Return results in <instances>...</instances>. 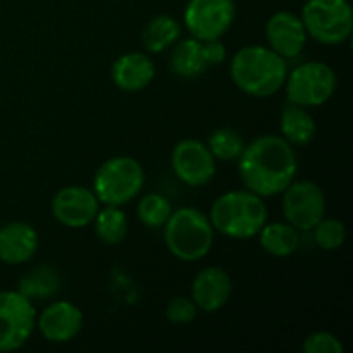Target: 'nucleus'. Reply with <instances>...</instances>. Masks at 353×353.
I'll return each instance as SVG.
<instances>
[{
  "mask_svg": "<svg viewBox=\"0 0 353 353\" xmlns=\"http://www.w3.org/2000/svg\"><path fill=\"white\" fill-rule=\"evenodd\" d=\"M257 236L261 247L269 255L278 259L293 255L300 245L299 230H295L290 223H265Z\"/></svg>",
  "mask_w": 353,
  "mask_h": 353,
  "instance_id": "20",
  "label": "nucleus"
},
{
  "mask_svg": "<svg viewBox=\"0 0 353 353\" xmlns=\"http://www.w3.org/2000/svg\"><path fill=\"white\" fill-rule=\"evenodd\" d=\"M281 134L292 147H305L316 138V121L302 105L290 103L281 112Z\"/></svg>",
  "mask_w": 353,
  "mask_h": 353,
  "instance_id": "19",
  "label": "nucleus"
},
{
  "mask_svg": "<svg viewBox=\"0 0 353 353\" xmlns=\"http://www.w3.org/2000/svg\"><path fill=\"white\" fill-rule=\"evenodd\" d=\"M312 231L317 247L323 248V250H338V248L343 247L345 240H347L345 224L340 219H334V217L324 216L312 228Z\"/></svg>",
  "mask_w": 353,
  "mask_h": 353,
  "instance_id": "26",
  "label": "nucleus"
},
{
  "mask_svg": "<svg viewBox=\"0 0 353 353\" xmlns=\"http://www.w3.org/2000/svg\"><path fill=\"white\" fill-rule=\"evenodd\" d=\"M61 288V276L50 265H38L31 269L19 281L17 292L30 300H45L54 296Z\"/></svg>",
  "mask_w": 353,
  "mask_h": 353,
  "instance_id": "22",
  "label": "nucleus"
},
{
  "mask_svg": "<svg viewBox=\"0 0 353 353\" xmlns=\"http://www.w3.org/2000/svg\"><path fill=\"white\" fill-rule=\"evenodd\" d=\"M307 31L302 17L290 10H279L269 17L265 24V38L271 50L283 59H295L302 54L307 43Z\"/></svg>",
  "mask_w": 353,
  "mask_h": 353,
  "instance_id": "14",
  "label": "nucleus"
},
{
  "mask_svg": "<svg viewBox=\"0 0 353 353\" xmlns=\"http://www.w3.org/2000/svg\"><path fill=\"white\" fill-rule=\"evenodd\" d=\"M171 165L174 174L192 188L205 186L216 176V159L209 147L193 138L176 145L171 155Z\"/></svg>",
  "mask_w": 353,
  "mask_h": 353,
  "instance_id": "12",
  "label": "nucleus"
},
{
  "mask_svg": "<svg viewBox=\"0 0 353 353\" xmlns=\"http://www.w3.org/2000/svg\"><path fill=\"white\" fill-rule=\"evenodd\" d=\"M338 79L333 68L326 62L312 61L299 65L286 76L285 88L290 103L305 109L319 107L333 97Z\"/></svg>",
  "mask_w": 353,
  "mask_h": 353,
  "instance_id": "7",
  "label": "nucleus"
},
{
  "mask_svg": "<svg viewBox=\"0 0 353 353\" xmlns=\"http://www.w3.org/2000/svg\"><path fill=\"white\" fill-rule=\"evenodd\" d=\"M233 0H190L185 9V26L193 38L221 40L234 21Z\"/></svg>",
  "mask_w": 353,
  "mask_h": 353,
  "instance_id": "10",
  "label": "nucleus"
},
{
  "mask_svg": "<svg viewBox=\"0 0 353 353\" xmlns=\"http://www.w3.org/2000/svg\"><path fill=\"white\" fill-rule=\"evenodd\" d=\"M38 250V234L31 224L9 223L0 228V261L19 265L31 261Z\"/></svg>",
  "mask_w": 353,
  "mask_h": 353,
  "instance_id": "17",
  "label": "nucleus"
},
{
  "mask_svg": "<svg viewBox=\"0 0 353 353\" xmlns=\"http://www.w3.org/2000/svg\"><path fill=\"white\" fill-rule=\"evenodd\" d=\"M38 331L50 343H68L83 327V312L68 300L50 303L37 319Z\"/></svg>",
  "mask_w": 353,
  "mask_h": 353,
  "instance_id": "15",
  "label": "nucleus"
},
{
  "mask_svg": "<svg viewBox=\"0 0 353 353\" xmlns=\"http://www.w3.org/2000/svg\"><path fill=\"white\" fill-rule=\"evenodd\" d=\"M37 326L33 300L16 292H0V352H14L26 345Z\"/></svg>",
  "mask_w": 353,
  "mask_h": 353,
  "instance_id": "8",
  "label": "nucleus"
},
{
  "mask_svg": "<svg viewBox=\"0 0 353 353\" xmlns=\"http://www.w3.org/2000/svg\"><path fill=\"white\" fill-rule=\"evenodd\" d=\"M168 250L183 262H196L205 257L214 245V228L203 212L193 207L172 210L164 224Z\"/></svg>",
  "mask_w": 353,
  "mask_h": 353,
  "instance_id": "4",
  "label": "nucleus"
},
{
  "mask_svg": "<svg viewBox=\"0 0 353 353\" xmlns=\"http://www.w3.org/2000/svg\"><path fill=\"white\" fill-rule=\"evenodd\" d=\"M199 307L188 296H176L165 307V317L172 324H190L196 317Z\"/></svg>",
  "mask_w": 353,
  "mask_h": 353,
  "instance_id": "27",
  "label": "nucleus"
},
{
  "mask_svg": "<svg viewBox=\"0 0 353 353\" xmlns=\"http://www.w3.org/2000/svg\"><path fill=\"white\" fill-rule=\"evenodd\" d=\"M209 219L217 233L234 240H248L257 236L268 223V205L250 190L228 192L212 203Z\"/></svg>",
  "mask_w": 353,
  "mask_h": 353,
  "instance_id": "3",
  "label": "nucleus"
},
{
  "mask_svg": "<svg viewBox=\"0 0 353 353\" xmlns=\"http://www.w3.org/2000/svg\"><path fill=\"white\" fill-rule=\"evenodd\" d=\"M93 224L97 236L105 245H119L128 233L126 214L121 207L105 205V209H99Z\"/></svg>",
  "mask_w": 353,
  "mask_h": 353,
  "instance_id": "23",
  "label": "nucleus"
},
{
  "mask_svg": "<svg viewBox=\"0 0 353 353\" xmlns=\"http://www.w3.org/2000/svg\"><path fill=\"white\" fill-rule=\"evenodd\" d=\"M207 147L214 159L221 162H231L238 161L245 148V140L238 131L231 130V128H219L210 134Z\"/></svg>",
  "mask_w": 353,
  "mask_h": 353,
  "instance_id": "24",
  "label": "nucleus"
},
{
  "mask_svg": "<svg viewBox=\"0 0 353 353\" xmlns=\"http://www.w3.org/2000/svg\"><path fill=\"white\" fill-rule=\"evenodd\" d=\"M145 185V171L140 162L119 155L103 162L93 178V193L103 205L123 207L130 203Z\"/></svg>",
  "mask_w": 353,
  "mask_h": 353,
  "instance_id": "5",
  "label": "nucleus"
},
{
  "mask_svg": "<svg viewBox=\"0 0 353 353\" xmlns=\"http://www.w3.org/2000/svg\"><path fill=\"white\" fill-rule=\"evenodd\" d=\"M283 214L286 223L299 231H310L326 216V196L319 185L307 179H293L283 192Z\"/></svg>",
  "mask_w": 353,
  "mask_h": 353,
  "instance_id": "9",
  "label": "nucleus"
},
{
  "mask_svg": "<svg viewBox=\"0 0 353 353\" xmlns=\"http://www.w3.org/2000/svg\"><path fill=\"white\" fill-rule=\"evenodd\" d=\"M230 72L233 83L241 92L257 99H265L285 86L288 68L286 59L269 47L248 45L233 55Z\"/></svg>",
  "mask_w": 353,
  "mask_h": 353,
  "instance_id": "2",
  "label": "nucleus"
},
{
  "mask_svg": "<svg viewBox=\"0 0 353 353\" xmlns=\"http://www.w3.org/2000/svg\"><path fill=\"white\" fill-rule=\"evenodd\" d=\"M179 37H181V26L178 21L168 14H161L145 26L141 40H143V47L150 54H159L171 48L179 40Z\"/></svg>",
  "mask_w": 353,
  "mask_h": 353,
  "instance_id": "21",
  "label": "nucleus"
},
{
  "mask_svg": "<svg viewBox=\"0 0 353 353\" xmlns=\"http://www.w3.org/2000/svg\"><path fill=\"white\" fill-rule=\"evenodd\" d=\"M305 353H343V345L334 334L327 331H317L303 340Z\"/></svg>",
  "mask_w": 353,
  "mask_h": 353,
  "instance_id": "28",
  "label": "nucleus"
},
{
  "mask_svg": "<svg viewBox=\"0 0 353 353\" xmlns=\"http://www.w3.org/2000/svg\"><path fill=\"white\" fill-rule=\"evenodd\" d=\"M110 76L114 85L123 92H141L154 81L155 65L143 52H130L114 62Z\"/></svg>",
  "mask_w": 353,
  "mask_h": 353,
  "instance_id": "18",
  "label": "nucleus"
},
{
  "mask_svg": "<svg viewBox=\"0 0 353 353\" xmlns=\"http://www.w3.org/2000/svg\"><path fill=\"white\" fill-rule=\"evenodd\" d=\"M138 219L148 228H161L172 214V205L161 193H148L138 202Z\"/></svg>",
  "mask_w": 353,
  "mask_h": 353,
  "instance_id": "25",
  "label": "nucleus"
},
{
  "mask_svg": "<svg viewBox=\"0 0 353 353\" xmlns=\"http://www.w3.org/2000/svg\"><path fill=\"white\" fill-rule=\"evenodd\" d=\"M99 199L86 186H65L52 200V214L68 228H85L99 212Z\"/></svg>",
  "mask_w": 353,
  "mask_h": 353,
  "instance_id": "13",
  "label": "nucleus"
},
{
  "mask_svg": "<svg viewBox=\"0 0 353 353\" xmlns=\"http://www.w3.org/2000/svg\"><path fill=\"white\" fill-rule=\"evenodd\" d=\"M299 171L295 150L283 137L264 134L245 145L238 172L245 188L259 196H274L286 190Z\"/></svg>",
  "mask_w": 353,
  "mask_h": 353,
  "instance_id": "1",
  "label": "nucleus"
},
{
  "mask_svg": "<svg viewBox=\"0 0 353 353\" xmlns=\"http://www.w3.org/2000/svg\"><path fill=\"white\" fill-rule=\"evenodd\" d=\"M233 281L223 268H205L192 283V299L203 312H217L231 299Z\"/></svg>",
  "mask_w": 353,
  "mask_h": 353,
  "instance_id": "16",
  "label": "nucleus"
},
{
  "mask_svg": "<svg viewBox=\"0 0 353 353\" xmlns=\"http://www.w3.org/2000/svg\"><path fill=\"white\" fill-rule=\"evenodd\" d=\"M226 61V47L221 40L186 38L179 41L171 54V69L183 79H195L209 68Z\"/></svg>",
  "mask_w": 353,
  "mask_h": 353,
  "instance_id": "11",
  "label": "nucleus"
},
{
  "mask_svg": "<svg viewBox=\"0 0 353 353\" xmlns=\"http://www.w3.org/2000/svg\"><path fill=\"white\" fill-rule=\"evenodd\" d=\"M302 23L309 37L324 45H340L353 31V10L348 0H307Z\"/></svg>",
  "mask_w": 353,
  "mask_h": 353,
  "instance_id": "6",
  "label": "nucleus"
}]
</instances>
